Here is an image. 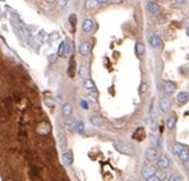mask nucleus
<instances>
[{
	"instance_id": "nucleus-1",
	"label": "nucleus",
	"mask_w": 189,
	"mask_h": 181,
	"mask_svg": "<svg viewBox=\"0 0 189 181\" xmlns=\"http://www.w3.org/2000/svg\"><path fill=\"white\" fill-rule=\"evenodd\" d=\"M113 145L114 148L116 150H119V152H122L124 154H128V156H132L133 153H134V148H133V145L131 143H128V142H124V140H114L113 142Z\"/></svg>"
},
{
	"instance_id": "nucleus-2",
	"label": "nucleus",
	"mask_w": 189,
	"mask_h": 181,
	"mask_svg": "<svg viewBox=\"0 0 189 181\" xmlns=\"http://www.w3.org/2000/svg\"><path fill=\"white\" fill-rule=\"evenodd\" d=\"M174 152L175 154L179 157V159L184 163H188L189 162V150L185 145L180 144V143H175L174 144Z\"/></svg>"
},
{
	"instance_id": "nucleus-3",
	"label": "nucleus",
	"mask_w": 189,
	"mask_h": 181,
	"mask_svg": "<svg viewBox=\"0 0 189 181\" xmlns=\"http://www.w3.org/2000/svg\"><path fill=\"white\" fill-rule=\"evenodd\" d=\"M94 28V23L92 19L87 18L83 20V23H82V29H83V32H86V33H91V32L93 31Z\"/></svg>"
},
{
	"instance_id": "nucleus-4",
	"label": "nucleus",
	"mask_w": 189,
	"mask_h": 181,
	"mask_svg": "<svg viewBox=\"0 0 189 181\" xmlns=\"http://www.w3.org/2000/svg\"><path fill=\"white\" fill-rule=\"evenodd\" d=\"M50 130H51V126H50V124L47 123V121H42V123L38 125L37 127V132L40 133L41 135H46L50 133Z\"/></svg>"
},
{
	"instance_id": "nucleus-5",
	"label": "nucleus",
	"mask_w": 189,
	"mask_h": 181,
	"mask_svg": "<svg viewBox=\"0 0 189 181\" xmlns=\"http://www.w3.org/2000/svg\"><path fill=\"white\" fill-rule=\"evenodd\" d=\"M171 107V103H170V100L167 97H162L160 100V108L162 112H169V110Z\"/></svg>"
},
{
	"instance_id": "nucleus-6",
	"label": "nucleus",
	"mask_w": 189,
	"mask_h": 181,
	"mask_svg": "<svg viewBox=\"0 0 189 181\" xmlns=\"http://www.w3.org/2000/svg\"><path fill=\"white\" fill-rule=\"evenodd\" d=\"M164 92L166 94H169V96H171V94L175 92V89H176V87H175V84H174L173 82H165L164 83Z\"/></svg>"
},
{
	"instance_id": "nucleus-7",
	"label": "nucleus",
	"mask_w": 189,
	"mask_h": 181,
	"mask_svg": "<svg viewBox=\"0 0 189 181\" xmlns=\"http://www.w3.org/2000/svg\"><path fill=\"white\" fill-rule=\"evenodd\" d=\"M146 158L148 159V161H155V159L157 158V150L152 147H148L146 149Z\"/></svg>"
},
{
	"instance_id": "nucleus-8",
	"label": "nucleus",
	"mask_w": 189,
	"mask_h": 181,
	"mask_svg": "<svg viewBox=\"0 0 189 181\" xmlns=\"http://www.w3.org/2000/svg\"><path fill=\"white\" fill-rule=\"evenodd\" d=\"M179 105H184L189 101V92H179L178 97H176Z\"/></svg>"
},
{
	"instance_id": "nucleus-9",
	"label": "nucleus",
	"mask_w": 189,
	"mask_h": 181,
	"mask_svg": "<svg viewBox=\"0 0 189 181\" xmlns=\"http://www.w3.org/2000/svg\"><path fill=\"white\" fill-rule=\"evenodd\" d=\"M142 175H143L144 179H150V177L155 176V168L152 167V166H147V167L143 168V171H142Z\"/></svg>"
},
{
	"instance_id": "nucleus-10",
	"label": "nucleus",
	"mask_w": 189,
	"mask_h": 181,
	"mask_svg": "<svg viewBox=\"0 0 189 181\" xmlns=\"http://www.w3.org/2000/svg\"><path fill=\"white\" fill-rule=\"evenodd\" d=\"M157 165H158V167L160 168H167L169 167V165H170L169 158H167L166 156H160L158 157V159H157Z\"/></svg>"
},
{
	"instance_id": "nucleus-11",
	"label": "nucleus",
	"mask_w": 189,
	"mask_h": 181,
	"mask_svg": "<svg viewBox=\"0 0 189 181\" xmlns=\"http://www.w3.org/2000/svg\"><path fill=\"white\" fill-rule=\"evenodd\" d=\"M61 159H63V163L65 166H72L73 163V154L70 152H65L63 153V156H61Z\"/></svg>"
},
{
	"instance_id": "nucleus-12",
	"label": "nucleus",
	"mask_w": 189,
	"mask_h": 181,
	"mask_svg": "<svg viewBox=\"0 0 189 181\" xmlns=\"http://www.w3.org/2000/svg\"><path fill=\"white\" fill-rule=\"evenodd\" d=\"M79 52L83 56H87L91 52V43L90 42H83L79 46Z\"/></svg>"
},
{
	"instance_id": "nucleus-13",
	"label": "nucleus",
	"mask_w": 189,
	"mask_h": 181,
	"mask_svg": "<svg viewBox=\"0 0 189 181\" xmlns=\"http://www.w3.org/2000/svg\"><path fill=\"white\" fill-rule=\"evenodd\" d=\"M73 112V107L70 103H64L63 107H61V114H63V116H70Z\"/></svg>"
},
{
	"instance_id": "nucleus-14",
	"label": "nucleus",
	"mask_w": 189,
	"mask_h": 181,
	"mask_svg": "<svg viewBox=\"0 0 189 181\" xmlns=\"http://www.w3.org/2000/svg\"><path fill=\"white\" fill-rule=\"evenodd\" d=\"M83 87L87 91H90V92L96 91V85H94V83L91 81V79H84V81H83Z\"/></svg>"
},
{
	"instance_id": "nucleus-15",
	"label": "nucleus",
	"mask_w": 189,
	"mask_h": 181,
	"mask_svg": "<svg viewBox=\"0 0 189 181\" xmlns=\"http://www.w3.org/2000/svg\"><path fill=\"white\" fill-rule=\"evenodd\" d=\"M147 9L148 12H151L152 14H157L158 13V5L155 1H148L147 3Z\"/></svg>"
},
{
	"instance_id": "nucleus-16",
	"label": "nucleus",
	"mask_w": 189,
	"mask_h": 181,
	"mask_svg": "<svg viewBox=\"0 0 189 181\" xmlns=\"http://www.w3.org/2000/svg\"><path fill=\"white\" fill-rule=\"evenodd\" d=\"M150 42H151V45L153 47H161L162 46V41H161V38L158 37V36H152L151 38H150Z\"/></svg>"
},
{
	"instance_id": "nucleus-17",
	"label": "nucleus",
	"mask_w": 189,
	"mask_h": 181,
	"mask_svg": "<svg viewBox=\"0 0 189 181\" xmlns=\"http://www.w3.org/2000/svg\"><path fill=\"white\" fill-rule=\"evenodd\" d=\"M79 75H81V78L83 79H88V75H90V73H88V69L86 65H82L81 68H79Z\"/></svg>"
},
{
	"instance_id": "nucleus-18",
	"label": "nucleus",
	"mask_w": 189,
	"mask_h": 181,
	"mask_svg": "<svg viewBox=\"0 0 189 181\" xmlns=\"http://www.w3.org/2000/svg\"><path fill=\"white\" fill-rule=\"evenodd\" d=\"M135 55L137 56H142L144 54V45L142 42H137L135 43Z\"/></svg>"
},
{
	"instance_id": "nucleus-19",
	"label": "nucleus",
	"mask_w": 189,
	"mask_h": 181,
	"mask_svg": "<svg viewBox=\"0 0 189 181\" xmlns=\"http://www.w3.org/2000/svg\"><path fill=\"white\" fill-rule=\"evenodd\" d=\"M175 124H176V117H175V116L167 117V120H166V126H167V129L173 130L174 127H175Z\"/></svg>"
},
{
	"instance_id": "nucleus-20",
	"label": "nucleus",
	"mask_w": 189,
	"mask_h": 181,
	"mask_svg": "<svg viewBox=\"0 0 189 181\" xmlns=\"http://www.w3.org/2000/svg\"><path fill=\"white\" fill-rule=\"evenodd\" d=\"M91 124H92L93 126H102V124H104V121H102V119L100 116H92L91 117Z\"/></svg>"
},
{
	"instance_id": "nucleus-21",
	"label": "nucleus",
	"mask_w": 189,
	"mask_h": 181,
	"mask_svg": "<svg viewBox=\"0 0 189 181\" xmlns=\"http://www.w3.org/2000/svg\"><path fill=\"white\" fill-rule=\"evenodd\" d=\"M75 73V60L74 59H70V63H69V69H68V74H69L70 77H73Z\"/></svg>"
},
{
	"instance_id": "nucleus-22",
	"label": "nucleus",
	"mask_w": 189,
	"mask_h": 181,
	"mask_svg": "<svg viewBox=\"0 0 189 181\" xmlns=\"http://www.w3.org/2000/svg\"><path fill=\"white\" fill-rule=\"evenodd\" d=\"M58 142H59V145H60L61 148L67 147V138L64 136L63 133H59V134H58Z\"/></svg>"
},
{
	"instance_id": "nucleus-23",
	"label": "nucleus",
	"mask_w": 189,
	"mask_h": 181,
	"mask_svg": "<svg viewBox=\"0 0 189 181\" xmlns=\"http://www.w3.org/2000/svg\"><path fill=\"white\" fill-rule=\"evenodd\" d=\"M67 52V45H65V41L59 45V49H58V56H64V54Z\"/></svg>"
},
{
	"instance_id": "nucleus-24",
	"label": "nucleus",
	"mask_w": 189,
	"mask_h": 181,
	"mask_svg": "<svg viewBox=\"0 0 189 181\" xmlns=\"http://www.w3.org/2000/svg\"><path fill=\"white\" fill-rule=\"evenodd\" d=\"M75 132L79 133V134H82V133H84V124L82 123V121H77L75 123Z\"/></svg>"
},
{
	"instance_id": "nucleus-25",
	"label": "nucleus",
	"mask_w": 189,
	"mask_h": 181,
	"mask_svg": "<svg viewBox=\"0 0 189 181\" xmlns=\"http://www.w3.org/2000/svg\"><path fill=\"white\" fill-rule=\"evenodd\" d=\"M65 127H67V130H69V132H73V130L75 129V121L67 120L65 121Z\"/></svg>"
},
{
	"instance_id": "nucleus-26",
	"label": "nucleus",
	"mask_w": 189,
	"mask_h": 181,
	"mask_svg": "<svg viewBox=\"0 0 189 181\" xmlns=\"http://www.w3.org/2000/svg\"><path fill=\"white\" fill-rule=\"evenodd\" d=\"M86 8L87 9H92V8H96L97 4H100V1H86Z\"/></svg>"
},
{
	"instance_id": "nucleus-27",
	"label": "nucleus",
	"mask_w": 189,
	"mask_h": 181,
	"mask_svg": "<svg viewBox=\"0 0 189 181\" xmlns=\"http://www.w3.org/2000/svg\"><path fill=\"white\" fill-rule=\"evenodd\" d=\"M147 89H148V85H147V83L142 82V84H141V87H139V94H144Z\"/></svg>"
},
{
	"instance_id": "nucleus-28",
	"label": "nucleus",
	"mask_w": 189,
	"mask_h": 181,
	"mask_svg": "<svg viewBox=\"0 0 189 181\" xmlns=\"http://www.w3.org/2000/svg\"><path fill=\"white\" fill-rule=\"evenodd\" d=\"M138 136H144V132H143V129H142V127H141L139 130H137L134 134H133V138H134V139H138Z\"/></svg>"
},
{
	"instance_id": "nucleus-29",
	"label": "nucleus",
	"mask_w": 189,
	"mask_h": 181,
	"mask_svg": "<svg viewBox=\"0 0 189 181\" xmlns=\"http://www.w3.org/2000/svg\"><path fill=\"white\" fill-rule=\"evenodd\" d=\"M169 181H182V177H180V175H178V174H173L169 177Z\"/></svg>"
},
{
	"instance_id": "nucleus-30",
	"label": "nucleus",
	"mask_w": 189,
	"mask_h": 181,
	"mask_svg": "<svg viewBox=\"0 0 189 181\" xmlns=\"http://www.w3.org/2000/svg\"><path fill=\"white\" fill-rule=\"evenodd\" d=\"M155 176L157 177V179L160 180V181L166 179V174H165V172H157V174H155Z\"/></svg>"
},
{
	"instance_id": "nucleus-31",
	"label": "nucleus",
	"mask_w": 189,
	"mask_h": 181,
	"mask_svg": "<svg viewBox=\"0 0 189 181\" xmlns=\"http://www.w3.org/2000/svg\"><path fill=\"white\" fill-rule=\"evenodd\" d=\"M69 22H70V24H72V26L77 24V16H75V14H72V16L69 17Z\"/></svg>"
},
{
	"instance_id": "nucleus-32",
	"label": "nucleus",
	"mask_w": 189,
	"mask_h": 181,
	"mask_svg": "<svg viewBox=\"0 0 189 181\" xmlns=\"http://www.w3.org/2000/svg\"><path fill=\"white\" fill-rule=\"evenodd\" d=\"M124 124H125V123H124L123 120L122 121H114V126L116 127V129H122V127L124 126Z\"/></svg>"
},
{
	"instance_id": "nucleus-33",
	"label": "nucleus",
	"mask_w": 189,
	"mask_h": 181,
	"mask_svg": "<svg viewBox=\"0 0 189 181\" xmlns=\"http://www.w3.org/2000/svg\"><path fill=\"white\" fill-rule=\"evenodd\" d=\"M44 102L46 103V106H47V107H54V105H55V103L52 102L51 100H49V98H45V100H44Z\"/></svg>"
},
{
	"instance_id": "nucleus-34",
	"label": "nucleus",
	"mask_w": 189,
	"mask_h": 181,
	"mask_svg": "<svg viewBox=\"0 0 189 181\" xmlns=\"http://www.w3.org/2000/svg\"><path fill=\"white\" fill-rule=\"evenodd\" d=\"M81 106H82V108H83V110H88V108H90V107H88V102H87V101H84V100L81 101Z\"/></svg>"
},
{
	"instance_id": "nucleus-35",
	"label": "nucleus",
	"mask_w": 189,
	"mask_h": 181,
	"mask_svg": "<svg viewBox=\"0 0 189 181\" xmlns=\"http://www.w3.org/2000/svg\"><path fill=\"white\" fill-rule=\"evenodd\" d=\"M56 58H58V54H51V55H49V61L54 63V61L56 60Z\"/></svg>"
},
{
	"instance_id": "nucleus-36",
	"label": "nucleus",
	"mask_w": 189,
	"mask_h": 181,
	"mask_svg": "<svg viewBox=\"0 0 189 181\" xmlns=\"http://www.w3.org/2000/svg\"><path fill=\"white\" fill-rule=\"evenodd\" d=\"M151 130L152 132H156V130H157V124L155 123V120H151Z\"/></svg>"
},
{
	"instance_id": "nucleus-37",
	"label": "nucleus",
	"mask_w": 189,
	"mask_h": 181,
	"mask_svg": "<svg viewBox=\"0 0 189 181\" xmlns=\"http://www.w3.org/2000/svg\"><path fill=\"white\" fill-rule=\"evenodd\" d=\"M146 181H160V180H158L156 176H152V177H150V179H147Z\"/></svg>"
},
{
	"instance_id": "nucleus-38",
	"label": "nucleus",
	"mask_w": 189,
	"mask_h": 181,
	"mask_svg": "<svg viewBox=\"0 0 189 181\" xmlns=\"http://www.w3.org/2000/svg\"><path fill=\"white\" fill-rule=\"evenodd\" d=\"M38 35H40V37H42V38H44L46 33H45V31H40V32H38Z\"/></svg>"
},
{
	"instance_id": "nucleus-39",
	"label": "nucleus",
	"mask_w": 189,
	"mask_h": 181,
	"mask_svg": "<svg viewBox=\"0 0 189 181\" xmlns=\"http://www.w3.org/2000/svg\"><path fill=\"white\" fill-rule=\"evenodd\" d=\"M187 35L189 36V27H188V29H187Z\"/></svg>"
}]
</instances>
